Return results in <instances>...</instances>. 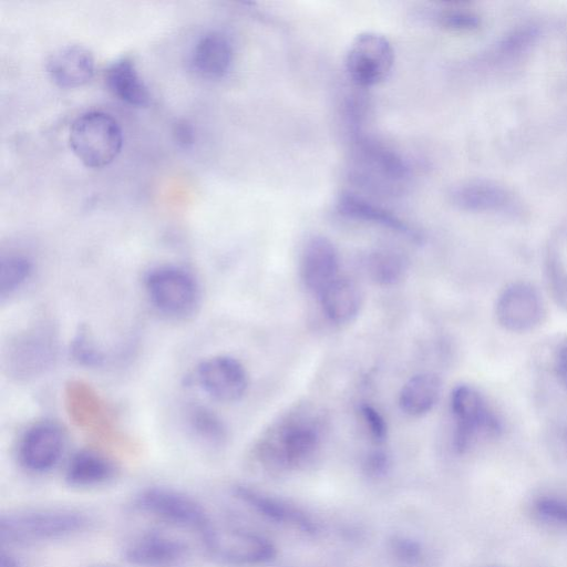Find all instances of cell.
<instances>
[{
  "mask_svg": "<svg viewBox=\"0 0 567 567\" xmlns=\"http://www.w3.org/2000/svg\"><path fill=\"white\" fill-rule=\"evenodd\" d=\"M495 316L498 324L505 330L528 331L535 328L544 316L542 298L529 284H512L498 296Z\"/></svg>",
  "mask_w": 567,
  "mask_h": 567,
  "instance_id": "11",
  "label": "cell"
},
{
  "mask_svg": "<svg viewBox=\"0 0 567 567\" xmlns=\"http://www.w3.org/2000/svg\"><path fill=\"white\" fill-rule=\"evenodd\" d=\"M31 260L22 255L10 252L0 260V296L6 298L17 291L30 277Z\"/></svg>",
  "mask_w": 567,
  "mask_h": 567,
  "instance_id": "26",
  "label": "cell"
},
{
  "mask_svg": "<svg viewBox=\"0 0 567 567\" xmlns=\"http://www.w3.org/2000/svg\"><path fill=\"white\" fill-rule=\"evenodd\" d=\"M65 445L62 429L54 422L42 421L31 425L22 435L18 457L21 465L33 473H44L60 461Z\"/></svg>",
  "mask_w": 567,
  "mask_h": 567,
  "instance_id": "13",
  "label": "cell"
},
{
  "mask_svg": "<svg viewBox=\"0 0 567 567\" xmlns=\"http://www.w3.org/2000/svg\"><path fill=\"white\" fill-rule=\"evenodd\" d=\"M206 553L217 563L233 567H251L270 561L276 549L257 533L213 519L199 534Z\"/></svg>",
  "mask_w": 567,
  "mask_h": 567,
  "instance_id": "3",
  "label": "cell"
},
{
  "mask_svg": "<svg viewBox=\"0 0 567 567\" xmlns=\"http://www.w3.org/2000/svg\"><path fill=\"white\" fill-rule=\"evenodd\" d=\"M133 507L169 525L196 530L198 535L212 518L195 498L187 494L163 486H152L138 492Z\"/></svg>",
  "mask_w": 567,
  "mask_h": 567,
  "instance_id": "7",
  "label": "cell"
},
{
  "mask_svg": "<svg viewBox=\"0 0 567 567\" xmlns=\"http://www.w3.org/2000/svg\"><path fill=\"white\" fill-rule=\"evenodd\" d=\"M123 557L133 567H185L190 550L178 538L159 532H146L126 543Z\"/></svg>",
  "mask_w": 567,
  "mask_h": 567,
  "instance_id": "10",
  "label": "cell"
},
{
  "mask_svg": "<svg viewBox=\"0 0 567 567\" xmlns=\"http://www.w3.org/2000/svg\"><path fill=\"white\" fill-rule=\"evenodd\" d=\"M0 567H22V565L11 554L1 550Z\"/></svg>",
  "mask_w": 567,
  "mask_h": 567,
  "instance_id": "36",
  "label": "cell"
},
{
  "mask_svg": "<svg viewBox=\"0 0 567 567\" xmlns=\"http://www.w3.org/2000/svg\"><path fill=\"white\" fill-rule=\"evenodd\" d=\"M451 411L455 421L453 445L465 453L481 437L499 434L501 421L484 396L467 384L456 385L451 392Z\"/></svg>",
  "mask_w": 567,
  "mask_h": 567,
  "instance_id": "6",
  "label": "cell"
},
{
  "mask_svg": "<svg viewBox=\"0 0 567 567\" xmlns=\"http://www.w3.org/2000/svg\"><path fill=\"white\" fill-rule=\"evenodd\" d=\"M358 412L369 433L375 443H383L388 435V425L383 415L370 403L362 402L359 404Z\"/></svg>",
  "mask_w": 567,
  "mask_h": 567,
  "instance_id": "29",
  "label": "cell"
},
{
  "mask_svg": "<svg viewBox=\"0 0 567 567\" xmlns=\"http://www.w3.org/2000/svg\"><path fill=\"white\" fill-rule=\"evenodd\" d=\"M319 300L326 317L331 322L342 324L357 318L363 295L354 280L339 276L321 292Z\"/></svg>",
  "mask_w": 567,
  "mask_h": 567,
  "instance_id": "20",
  "label": "cell"
},
{
  "mask_svg": "<svg viewBox=\"0 0 567 567\" xmlns=\"http://www.w3.org/2000/svg\"><path fill=\"white\" fill-rule=\"evenodd\" d=\"M555 371L560 383L567 389V342L556 353Z\"/></svg>",
  "mask_w": 567,
  "mask_h": 567,
  "instance_id": "34",
  "label": "cell"
},
{
  "mask_svg": "<svg viewBox=\"0 0 567 567\" xmlns=\"http://www.w3.org/2000/svg\"><path fill=\"white\" fill-rule=\"evenodd\" d=\"M116 473L117 468L109 457L95 451L83 450L68 462L64 478L70 486L89 488L111 482Z\"/></svg>",
  "mask_w": 567,
  "mask_h": 567,
  "instance_id": "21",
  "label": "cell"
},
{
  "mask_svg": "<svg viewBox=\"0 0 567 567\" xmlns=\"http://www.w3.org/2000/svg\"><path fill=\"white\" fill-rule=\"evenodd\" d=\"M340 215L359 221L370 223L395 231L412 240H420V234L396 215L352 193H342L337 203Z\"/></svg>",
  "mask_w": 567,
  "mask_h": 567,
  "instance_id": "18",
  "label": "cell"
},
{
  "mask_svg": "<svg viewBox=\"0 0 567 567\" xmlns=\"http://www.w3.org/2000/svg\"><path fill=\"white\" fill-rule=\"evenodd\" d=\"M105 83L117 99L132 106H146L151 101L148 87L128 58L118 59L109 65Z\"/></svg>",
  "mask_w": 567,
  "mask_h": 567,
  "instance_id": "22",
  "label": "cell"
},
{
  "mask_svg": "<svg viewBox=\"0 0 567 567\" xmlns=\"http://www.w3.org/2000/svg\"><path fill=\"white\" fill-rule=\"evenodd\" d=\"M441 379L431 372L420 373L408 380L399 395L401 410L411 416L430 412L440 399Z\"/></svg>",
  "mask_w": 567,
  "mask_h": 567,
  "instance_id": "23",
  "label": "cell"
},
{
  "mask_svg": "<svg viewBox=\"0 0 567 567\" xmlns=\"http://www.w3.org/2000/svg\"><path fill=\"white\" fill-rule=\"evenodd\" d=\"M174 136L176 142L183 146L188 147L193 144L194 132L192 126L185 121L178 122L174 128Z\"/></svg>",
  "mask_w": 567,
  "mask_h": 567,
  "instance_id": "35",
  "label": "cell"
},
{
  "mask_svg": "<svg viewBox=\"0 0 567 567\" xmlns=\"http://www.w3.org/2000/svg\"><path fill=\"white\" fill-rule=\"evenodd\" d=\"M151 302L162 313L184 318L194 312L199 301V288L187 270L177 266H158L145 277Z\"/></svg>",
  "mask_w": 567,
  "mask_h": 567,
  "instance_id": "8",
  "label": "cell"
},
{
  "mask_svg": "<svg viewBox=\"0 0 567 567\" xmlns=\"http://www.w3.org/2000/svg\"><path fill=\"white\" fill-rule=\"evenodd\" d=\"M440 22L447 28L472 29L478 24V18L468 11L447 10L441 13Z\"/></svg>",
  "mask_w": 567,
  "mask_h": 567,
  "instance_id": "30",
  "label": "cell"
},
{
  "mask_svg": "<svg viewBox=\"0 0 567 567\" xmlns=\"http://www.w3.org/2000/svg\"><path fill=\"white\" fill-rule=\"evenodd\" d=\"M91 525V517L74 508L18 509L1 515L0 540L7 545H33L81 534Z\"/></svg>",
  "mask_w": 567,
  "mask_h": 567,
  "instance_id": "2",
  "label": "cell"
},
{
  "mask_svg": "<svg viewBox=\"0 0 567 567\" xmlns=\"http://www.w3.org/2000/svg\"><path fill=\"white\" fill-rule=\"evenodd\" d=\"M352 177L377 193H400L410 177L406 162L394 151L365 136H358L353 150Z\"/></svg>",
  "mask_w": 567,
  "mask_h": 567,
  "instance_id": "4",
  "label": "cell"
},
{
  "mask_svg": "<svg viewBox=\"0 0 567 567\" xmlns=\"http://www.w3.org/2000/svg\"><path fill=\"white\" fill-rule=\"evenodd\" d=\"M73 352L81 362L90 365L97 364L102 360L101 353L95 350L85 331L74 341Z\"/></svg>",
  "mask_w": 567,
  "mask_h": 567,
  "instance_id": "31",
  "label": "cell"
},
{
  "mask_svg": "<svg viewBox=\"0 0 567 567\" xmlns=\"http://www.w3.org/2000/svg\"><path fill=\"white\" fill-rule=\"evenodd\" d=\"M339 267L338 250L330 239L316 235L307 240L300 259V277L309 291L319 297L340 276Z\"/></svg>",
  "mask_w": 567,
  "mask_h": 567,
  "instance_id": "15",
  "label": "cell"
},
{
  "mask_svg": "<svg viewBox=\"0 0 567 567\" xmlns=\"http://www.w3.org/2000/svg\"><path fill=\"white\" fill-rule=\"evenodd\" d=\"M344 63L354 84L370 87L381 83L390 74L394 63V50L383 34L362 32L349 45Z\"/></svg>",
  "mask_w": 567,
  "mask_h": 567,
  "instance_id": "9",
  "label": "cell"
},
{
  "mask_svg": "<svg viewBox=\"0 0 567 567\" xmlns=\"http://www.w3.org/2000/svg\"><path fill=\"white\" fill-rule=\"evenodd\" d=\"M189 424L195 434L212 445L223 444L227 431L221 420L204 406H194L189 411Z\"/></svg>",
  "mask_w": 567,
  "mask_h": 567,
  "instance_id": "27",
  "label": "cell"
},
{
  "mask_svg": "<svg viewBox=\"0 0 567 567\" xmlns=\"http://www.w3.org/2000/svg\"><path fill=\"white\" fill-rule=\"evenodd\" d=\"M69 142L75 156L85 166L101 168L111 164L120 154L123 133L111 114L90 111L73 121Z\"/></svg>",
  "mask_w": 567,
  "mask_h": 567,
  "instance_id": "5",
  "label": "cell"
},
{
  "mask_svg": "<svg viewBox=\"0 0 567 567\" xmlns=\"http://www.w3.org/2000/svg\"><path fill=\"white\" fill-rule=\"evenodd\" d=\"M364 264L370 279L380 286L396 285L408 271L406 259L400 252L388 248L371 251Z\"/></svg>",
  "mask_w": 567,
  "mask_h": 567,
  "instance_id": "25",
  "label": "cell"
},
{
  "mask_svg": "<svg viewBox=\"0 0 567 567\" xmlns=\"http://www.w3.org/2000/svg\"><path fill=\"white\" fill-rule=\"evenodd\" d=\"M451 202L458 208L471 212L519 214L523 204L507 187L495 182L473 179L454 186Z\"/></svg>",
  "mask_w": 567,
  "mask_h": 567,
  "instance_id": "14",
  "label": "cell"
},
{
  "mask_svg": "<svg viewBox=\"0 0 567 567\" xmlns=\"http://www.w3.org/2000/svg\"><path fill=\"white\" fill-rule=\"evenodd\" d=\"M196 379L209 396L220 402L238 401L249 384L245 367L230 355H215L202 361Z\"/></svg>",
  "mask_w": 567,
  "mask_h": 567,
  "instance_id": "12",
  "label": "cell"
},
{
  "mask_svg": "<svg viewBox=\"0 0 567 567\" xmlns=\"http://www.w3.org/2000/svg\"><path fill=\"white\" fill-rule=\"evenodd\" d=\"M47 71L51 80L61 87L81 86L93 76L94 59L82 45H65L50 55Z\"/></svg>",
  "mask_w": 567,
  "mask_h": 567,
  "instance_id": "16",
  "label": "cell"
},
{
  "mask_svg": "<svg viewBox=\"0 0 567 567\" xmlns=\"http://www.w3.org/2000/svg\"><path fill=\"white\" fill-rule=\"evenodd\" d=\"M95 567H111V566H107V565H99V566H95Z\"/></svg>",
  "mask_w": 567,
  "mask_h": 567,
  "instance_id": "37",
  "label": "cell"
},
{
  "mask_svg": "<svg viewBox=\"0 0 567 567\" xmlns=\"http://www.w3.org/2000/svg\"><path fill=\"white\" fill-rule=\"evenodd\" d=\"M234 494L255 512L272 522L292 526L305 533L316 530V526L303 512L280 499L244 485L235 486Z\"/></svg>",
  "mask_w": 567,
  "mask_h": 567,
  "instance_id": "19",
  "label": "cell"
},
{
  "mask_svg": "<svg viewBox=\"0 0 567 567\" xmlns=\"http://www.w3.org/2000/svg\"><path fill=\"white\" fill-rule=\"evenodd\" d=\"M389 466V457L382 451L371 452L364 461V470L370 475H380L385 472Z\"/></svg>",
  "mask_w": 567,
  "mask_h": 567,
  "instance_id": "32",
  "label": "cell"
},
{
  "mask_svg": "<svg viewBox=\"0 0 567 567\" xmlns=\"http://www.w3.org/2000/svg\"><path fill=\"white\" fill-rule=\"evenodd\" d=\"M52 344L47 336L29 333L14 341L9 349V361L17 362L13 368L18 369L19 375H31L44 368L52 359Z\"/></svg>",
  "mask_w": 567,
  "mask_h": 567,
  "instance_id": "24",
  "label": "cell"
},
{
  "mask_svg": "<svg viewBox=\"0 0 567 567\" xmlns=\"http://www.w3.org/2000/svg\"><path fill=\"white\" fill-rule=\"evenodd\" d=\"M539 519L548 524L567 528V499L554 496H539L533 505Z\"/></svg>",
  "mask_w": 567,
  "mask_h": 567,
  "instance_id": "28",
  "label": "cell"
},
{
  "mask_svg": "<svg viewBox=\"0 0 567 567\" xmlns=\"http://www.w3.org/2000/svg\"><path fill=\"white\" fill-rule=\"evenodd\" d=\"M324 421L317 410L299 405L281 415L258 439L254 453L269 471L291 470L319 450Z\"/></svg>",
  "mask_w": 567,
  "mask_h": 567,
  "instance_id": "1",
  "label": "cell"
},
{
  "mask_svg": "<svg viewBox=\"0 0 567 567\" xmlns=\"http://www.w3.org/2000/svg\"><path fill=\"white\" fill-rule=\"evenodd\" d=\"M393 549L399 558L408 561H413L420 555L419 546L412 540L396 539L393 543Z\"/></svg>",
  "mask_w": 567,
  "mask_h": 567,
  "instance_id": "33",
  "label": "cell"
},
{
  "mask_svg": "<svg viewBox=\"0 0 567 567\" xmlns=\"http://www.w3.org/2000/svg\"><path fill=\"white\" fill-rule=\"evenodd\" d=\"M233 47L229 39L219 31L202 35L190 53V68L202 78H223L231 65Z\"/></svg>",
  "mask_w": 567,
  "mask_h": 567,
  "instance_id": "17",
  "label": "cell"
}]
</instances>
